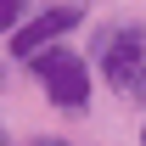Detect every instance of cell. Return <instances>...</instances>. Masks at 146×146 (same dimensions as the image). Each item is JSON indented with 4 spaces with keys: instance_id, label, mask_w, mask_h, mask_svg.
Returning a JSON list of instances; mask_svg holds the SVG:
<instances>
[{
    "instance_id": "6da1fadb",
    "label": "cell",
    "mask_w": 146,
    "mask_h": 146,
    "mask_svg": "<svg viewBox=\"0 0 146 146\" xmlns=\"http://www.w3.org/2000/svg\"><path fill=\"white\" fill-rule=\"evenodd\" d=\"M28 68H34V79L45 84L51 107H62V112H84V107H90V68H84L79 51L45 45L39 56H28Z\"/></svg>"
},
{
    "instance_id": "7a4b0ae2",
    "label": "cell",
    "mask_w": 146,
    "mask_h": 146,
    "mask_svg": "<svg viewBox=\"0 0 146 146\" xmlns=\"http://www.w3.org/2000/svg\"><path fill=\"white\" fill-rule=\"evenodd\" d=\"M101 73L129 101H146V28H112L101 34Z\"/></svg>"
},
{
    "instance_id": "3957f363",
    "label": "cell",
    "mask_w": 146,
    "mask_h": 146,
    "mask_svg": "<svg viewBox=\"0 0 146 146\" xmlns=\"http://www.w3.org/2000/svg\"><path fill=\"white\" fill-rule=\"evenodd\" d=\"M79 23H84V6H45L39 17H28V23L17 28V39H11V56H23V62H28V56H39L51 39H62L68 28H79Z\"/></svg>"
},
{
    "instance_id": "277c9868",
    "label": "cell",
    "mask_w": 146,
    "mask_h": 146,
    "mask_svg": "<svg viewBox=\"0 0 146 146\" xmlns=\"http://www.w3.org/2000/svg\"><path fill=\"white\" fill-rule=\"evenodd\" d=\"M23 11H28V0H0V34H6V28H17Z\"/></svg>"
},
{
    "instance_id": "5b68a950",
    "label": "cell",
    "mask_w": 146,
    "mask_h": 146,
    "mask_svg": "<svg viewBox=\"0 0 146 146\" xmlns=\"http://www.w3.org/2000/svg\"><path fill=\"white\" fill-rule=\"evenodd\" d=\"M34 146H62V141H34Z\"/></svg>"
},
{
    "instance_id": "8992f818",
    "label": "cell",
    "mask_w": 146,
    "mask_h": 146,
    "mask_svg": "<svg viewBox=\"0 0 146 146\" xmlns=\"http://www.w3.org/2000/svg\"><path fill=\"white\" fill-rule=\"evenodd\" d=\"M141 146H146V124H141Z\"/></svg>"
},
{
    "instance_id": "52a82bcc",
    "label": "cell",
    "mask_w": 146,
    "mask_h": 146,
    "mask_svg": "<svg viewBox=\"0 0 146 146\" xmlns=\"http://www.w3.org/2000/svg\"><path fill=\"white\" fill-rule=\"evenodd\" d=\"M0 146H6V129H0Z\"/></svg>"
}]
</instances>
